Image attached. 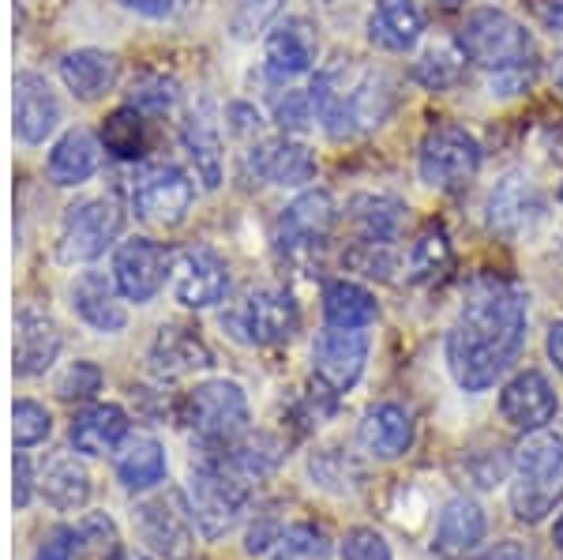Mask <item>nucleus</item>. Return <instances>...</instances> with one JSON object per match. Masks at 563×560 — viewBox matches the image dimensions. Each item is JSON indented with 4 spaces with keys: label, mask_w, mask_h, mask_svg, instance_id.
<instances>
[{
    "label": "nucleus",
    "mask_w": 563,
    "mask_h": 560,
    "mask_svg": "<svg viewBox=\"0 0 563 560\" xmlns=\"http://www.w3.org/2000/svg\"><path fill=\"white\" fill-rule=\"evenodd\" d=\"M526 342V297L511 283L477 278L448 336V369L462 392H488Z\"/></svg>",
    "instance_id": "nucleus-1"
},
{
    "label": "nucleus",
    "mask_w": 563,
    "mask_h": 560,
    "mask_svg": "<svg viewBox=\"0 0 563 560\" xmlns=\"http://www.w3.org/2000/svg\"><path fill=\"white\" fill-rule=\"evenodd\" d=\"M308 95H312L316 121L334 140L376 129L395 110V90H390V79L384 72L361 68L357 61L346 57L334 61L331 68H323L316 76V84L308 87Z\"/></svg>",
    "instance_id": "nucleus-2"
},
{
    "label": "nucleus",
    "mask_w": 563,
    "mask_h": 560,
    "mask_svg": "<svg viewBox=\"0 0 563 560\" xmlns=\"http://www.w3.org/2000/svg\"><path fill=\"white\" fill-rule=\"evenodd\" d=\"M563 501V437L538 429L515 455L511 508L522 523H541Z\"/></svg>",
    "instance_id": "nucleus-3"
},
{
    "label": "nucleus",
    "mask_w": 563,
    "mask_h": 560,
    "mask_svg": "<svg viewBox=\"0 0 563 560\" xmlns=\"http://www.w3.org/2000/svg\"><path fill=\"white\" fill-rule=\"evenodd\" d=\"M252 501L249 477H241L225 459H207V463L192 466L185 485V504L192 516L196 530L207 541L225 538L244 519Z\"/></svg>",
    "instance_id": "nucleus-4"
},
{
    "label": "nucleus",
    "mask_w": 563,
    "mask_h": 560,
    "mask_svg": "<svg viewBox=\"0 0 563 560\" xmlns=\"http://www.w3.org/2000/svg\"><path fill=\"white\" fill-rule=\"evenodd\" d=\"M459 53L466 61H474L477 68H488V72H496L499 79L519 84L522 68H530V61H533V39H530V31H526L519 20H511L507 12L481 8V12H470L466 23H462Z\"/></svg>",
    "instance_id": "nucleus-5"
},
{
    "label": "nucleus",
    "mask_w": 563,
    "mask_h": 560,
    "mask_svg": "<svg viewBox=\"0 0 563 560\" xmlns=\"http://www.w3.org/2000/svg\"><path fill=\"white\" fill-rule=\"evenodd\" d=\"M222 328L241 347H278L301 328V309L286 290H249L222 312Z\"/></svg>",
    "instance_id": "nucleus-6"
},
{
    "label": "nucleus",
    "mask_w": 563,
    "mask_h": 560,
    "mask_svg": "<svg viewBox=\"0 0 563 560\" xmlns=\"http://www.w3.org/2000/svg\"><path fill=\"white\" fill-rule=\"evenodd\" d=\"M185 421L203 444L230 448L249 432V399L233 381H207L188 395Z\"/></svg>",
    "instance_id": "nucleus-7"
},
{
    "label": "nucleus",
    "mask_w": 563,
    "mask_h": 560,
    "mask_svg": "<svg viewBox=\"0 0 563 560\" xmlns=\"http://www.w3.org/2000/svg\"><path fill=\"white\" fill-rule=\"evenodd\" d=\"M421 180L443 193L470 185L481 169V143L459 124H435L421 143V158H417Z\"/></svg>",
    "instance_id": "nucleus-8"
},
{
    "label": "nucleus",
    "mask_w": 563,
    "mask_h": 560,
    "mask_svg": "<svg viewBox=\"0 0 563 560\" xmlns=\"http://www.w3.org/2000/svg\"><path fill=\"white\" fill-rule=\"evenodd\" d=\"M121 211L113 200H84L71 204L60 219V238H57V256L60 264H90L121 238Z\"/></svg>",
    "instance_id": "nucleus-9"
},
{
    "label": "nucleus",
    "mask_w": 563,
    "mask_h": 560,
    "mask_svg": "<svg viewBox=\"0 0 563 560\" xmlns=\"http://www.w3.org/2000/svg\"><path fill=\"white\" fill-rule=\"evenodd\" d=\"M192 180L174 162H154V166L140 169V177L132 180V207L143 222L151 226H180L188 219V207H192Z\"/></svg>",
    "instance_id": "nucleus-10"
},
{
    "label": "nucleus",
    "mask_w": 563,
    "mask_h": 560,
    "mask_svg": "<svg viewBox=\"0 0 563 560\" xmlns=\"http://www.w3.org/2000/svg\"><path fill=\"white\" fill-rule=\"evenodd\" d=\"M334 219H339V211H334L331 193L312 188V193L297 196L278 219L282 256L294 260V264H308L312 256H320L327 238H331V230H334Z\"/></svg>",
    "instance_id": "nucleus-11"
},
{
    "label": "nucleus",
    "mask_w": 563,
    "mask_h": 560,
    "mask_svg": "<svg viewBox=\"0 0 563 560\" xmlns=\"http://www.w3.org/2000/svg\"><path fill=\"white\" fill-rule=\"evenodd\" d=\"M135 535L143 538V546L151 549L154 557L162 560H192L196 549V535H192V516L188 508L180 512V504L174 496H151V501H140L132 512Z\"/></svg>",
    "instance_id": "nucleus-12"
},
{
    "label": "nucleus",
    "mask_w": 563,
    "mask_h": 560,
    "mask_svg": "<svg viewBox=\"0 0 563 560\" xmlns=\"http://www.w3.org/2000/svg\"><path fill=\"white\" fill-rule=\"evenodd\" d=\"M368 361V336L357 328H331L312 347V373L327 395H346Z\"/></svg>",
    "instance_id": "nucleus-13"
},
{
    "label": "nucleus",
    "mask_w": 563,
    "mask_h": 560,
    "mask_svg": "<svg viewBox=\"0 0 563 560\" xmlns=\"http://www.w3.org/2000/svg\"><path fill=\"white\" fill-rule=\"evenodd\" d=\"M166 271H169V252L151 238L121 241L113 252V283L124 301L147 305L166 286Z\"/></svg>",
    "instance_id": "nucleus-14"
},
{
    "label": "nucleus",
    "mask_w": 563,
    "mask_h": 560,
    "mask_svg": "<svg viewBox=\"0 0 563 560\" xmlns=\"http://www.w3.org/2000/svg\"><path fill=\"white\" fill-rule=\"evenodd\" d=\"M230 290V267L214 249L192 245L180 252L177 275H174V297L185 309H211Z\"/></svg>",
    "instance_id": "nucleus-15"
},
{
    "label": "nucleus",
    "mask_w": 563,
    "mask_h": 560,
    "mask_svg": "<svg viewBox=\"0 0 563 560\" xmlns=\"http://www.w3.org/2000/svg\"><path fill=\"white\" fill-rule=\"evenodd\" d=\"M60 121V102L42 76L20 72L12 84V124L23 143H45Z\"/></svg>",
    "instance_id": "nucleus-16"
},
{
    "label": "nucleus",
    "mask_w": 563,
    "mask_h": 560,
    "mask_svg": "<svg viewBox=\"0 0 563 560\" xmlns=\"http://www.w3.org/2000/svg\"><path fill=\"white\" fill-rule=\"evenodd\" d=\"M60 354V328L49 312L42 309H20L15 316V350H12V373L20 381L42 376L45 369Z\"/></svg>",
    "instance_id": "nucleus-17"
},
{
    "label": "nucleus",
    "mask_w": 563,
    "mask_h": 560,
    "mask_svg": "<svg viewBox=\"0 0 563 560\" xmlns=\"http://www.w3.org/2000/svg\"><path fill=\"white\" fill-rule=\"evenodd\" d=\"M499 414H504L507 426L522 432H538L549 426L552 414H556V392H552L549 376L538 373V369H526V373L515 376L499 395Z\"/></svg>",
    "instance_id": "nucleus-18"
},
{
    "label": "nucleus",
    "mask_w": 563,
    "mask_h": 560,
    "mask_svg": "<svg viewBox=\"0 0 563 560\" xmlns=\"http://www.w3.org/2000/svg\"><path fill=\"white\" fill-rule=\"evenodd\" d=\"M316 53H320V42H316V31L305 20L278 23L275 31L267 34V45H263L267 79L286 84V79L305 76V72L316 65Z\"/></svg>",
    "instance_id": "nucleus-19"
},
{
    "label": "nucleus",
    "mask_w": 563,
    "mask_h": 560,
    "mask_svg": "<svg viewBox=\"0 0 563 560\" xmlns=\"http://www.w3.org/2000/svg\"><path fill=\"white\" fill-rule=\"evenodd\" d=\"M71 312L87 323V328L102 331V336H117L129 323V312L121 305V290H117L113 278H106L102 271H84V275L71 283Z\"/></svg>",
    "instance_id": "nucleus-20"
},
{
    "label": "nucleus",
    "mask_w": 563,
    "mask_h": 560,
    "mask_svg": "<svg viewBox=\"0 0 563 560\" xmlns=\"http://www.w3.org/2000/svg\"><path fill=\"white\" fill-rule=\"evenodd\" d=\"M249 169L271 185H305L316 177V158L305 143L294 140H263L249 151Z\"/></svg>",
    "instance_id": "nucleus-21"
},
{
    "label": "nucleus",
    "mask_w": 563,
    "mask_h": 560,
    "mask_svg": "<svg viewBox=\"0 0 563 560\" xmlns=\"http://www.w3.org/2000/svg\"><path fill=\"white\" fill-rule=\"evenodd\" d=\"M361 448L368 451V455L376 459H398L406 455L413 444V418L406 406L398 403H379L372 406V410L361 418Z\"/></svg>",
    "instance_id": "nucleus-22"
},
{
    "label": "nucleus",
    "mask_w": 563,
    "mask_h": 560,
    "mask_svg": "<svg viewBox=\"0 0 563 560\" xmlns=\"http://www.w3.org/2000/svg\"><path fill=\"white\" fill-rule=\"evenodd\" d=\"M68 440L79 455H109L129 440V414L113 403L87 406L84 414H76L68 429Z\"/></svg>",
    "instance_id": "nucleus-23"
},
{
    "label": "nucleus",
    "mask_w": 563,
    "mask_h": 560,
    "mask_svg": "<svg viewBox=\"0 0 563 560\" xmlns=\"http://www.w3.org/2000/svg\"><path fill=\"white\" fill-rule=\"evenodd\" d=\"M147 358L158 376H188V373H196V369L211 365V350L203 347V339H199L192 328H180V323L158 328Z\"/></svg>",
    "instance_id": "nucleus-24"
},
{
    "label": "nucleus",
    "mask_w": 563,
    "mask_h": 560,
    "mask_svg": "<svg viewBox=\"0 0 563 560\" xmlns=\"http://www.w3.org/2000/svg\"><path fill=\"white\" fill-rule=\"evenodd\" d=\"M485 512H481L477 501H466V496H455L448 508L440 512V523H435V541L432 549L440 557H466L485 541Z\"/></svg>",
    "instance_id": "nucleus-25"
},
{
    "label": "nucleus",
    "mask_w": 563,
    "mask_h": 560,
    "mask_svg": "<svg viewBox=\"0 0 563 560\" xmlns=\"http://www.w3.org/2000/svg\"><path fill=\"white\" fill-rule=\"evenodd\" d=\"M38 496L53 512H84L90 504V474L76 455L45 459L38 474Z\"/></svg>",
    "instance_id": "nucleus-26"
},
{
    "label": "nucleus",
    "mask_w": 563,
    "mask_h": 560,
    "mask_svg": "<svg viewBox=\"0 0 563 560\" xmlns=\"http://www.w3.org/2000/svg\"><path fill=\"white\" fill-rule=\"evenodd\" d=\"M421 31H424V15L413 0H379L368 15L372 45H379V50H387V53L413 50Z\"/></svg>",
    "instance_id": "nucleus-27"
},
{
    "label": "nucleus",
    "mask_w": 563,
    "mask_h": 560,
    "mask_svg": "<svg viewBox=\"0 0 563 560\" xmlns=\"http://www.w3.org/2000/svg\"><path fill=\"white\" fill-rule=\"evenodd\" d=\"M169 463H166V448L158 444L147 432H135V437L124 440L117 448V477L129 493H147L166 477Z\"/></svg>",
    "instance_id": "nucleus-28"
},
{
    "label": "nucleus",
    "mask_w": 563,
    "mask_h": 560,
    "mask_svg": "<svg viewBox=\"0 0 563 560\" xmlns=\"http://www.w3.org/2000/svg\"><path fill=\"white\" fill-rule=\"evenodd\" d=\"M180 140H185V151L192 158L196 177L203 180V188L222 185V132L214 124L211 106H199V110L188 113Z\"/></svg>",
    "instance_id": "nucleus-29"
},
{
    "label": "nucleus",
    "mask_w": 563,
    "mask_h": 560,
    "mask_svg": "<svg viewBox=\"0 0 563 560\" xmlns=\"http://www.w3.org/2000/svg\"><path fill=\"white\" fill-rule=\"evenodd\" d=\"M350 222H353V230L361 233V241L390 245V241L402 238L406 204L395 200V196H384V193H361L350 200Z\"/></svg>",
    "instance_id": "nucleus-30"
},
{
    "label": "nucleus",
    "mask_w": 563,
    "mask_h": 560,
    "mask_svg": "<svg viewBox=\"0 0 563 560\" xmlns=\"http://www.w3.org/2000/svg\"><path fill=\"white\" fill-rule=\"evenodd\" d=\"M45 169H49L53 185H60V188H76V185H84V180H90V177H95V169H98L95 135L84 132V129L65 132L57 143H53Z\"/></svg>",
    "instance_id": "nucleus-31"
},
{
    "label": "nucleus",
    "mask_w": 563,
    "mask_h": 560,
    "mask_svg": "<svg viewBox=\"0 0 563 560\" xmlns=\"http://www.w3.org/2000/svg\"><path fill=\"white\" fill-rule=\"evenodd\" d=\"M60 79L79 102H95L117 84V57L102 50H76L60 61Z\"/></svg>",
    "instance_id": "nucleus-32"
},
{
    "label": "nucleus",
    "mask_w": 563,
    "mask_h": 560,
    "mask_svg": "<svg viewBox=\"0 0 563 560\" xmlns=\"http://www.w3.org/2000/svg\"><path fill=\"white\" fill-rule=\"evenodd\" d=\"M538 215H541V196L522 177H507L493 193V200H488V222L504 233L530 230Z\"/></svg>",
    "instance_id": "nucleus-33"
},
{
    "label": "nucleus",
    "mask_w": 563,
    "mask_h": 560,
    "mask_svg": "<svg viewBox=\"0 0 563 560\" xmlns=\"http://www.w3.org/2000/svg\"><path fill=\"white\" fill-rule=\"evenodd\" d=\"M376 297H372L361 283H327L323 290V316L331 328H357L365 331L372 320H376Z\"/></svg>",
    "instance_id": "nucleus-34"
},
{
    "label": "nucleus",
    "mask_w": 563,
    "mask_h": 560,
    "mask_svg": "<svg viewBox=\"0 0 563 560\" xmlns=\"http://www.w3.org/2000/svg\"><path fill=\"white\" fill-rule=\"evenodd\" d=\"M451 264H455V249H451L448 230L440 222L424 226L410 249V278L413 283H440Z\"/></svg>",
    "instance_id": "nucleus-35"
},
{
    "label": "nucleus",
    "mask_w": 563,
    "mask_h": 560,
    "mask_svg": "<svg viewBox=\"0 0 563 560\" xmlns=\"http://www.w3.org/2000/svg\"><path fill=\"white\" fill-rule=\"evenodd\" d=\"M267 560H331V538L316 523H294L282 527Z\"/></svg>",
    "instance_id": "nucleus-36"
},
{
    "label": "nucleus",
    "mask_w": 563,
    "mask_h": 560,
    "mask_svg": "<svg viewBox=\"0 0 563 560\" xmlns=\"http://www.w3.org/2000/svg\"><path fill=\"white\" fill-rule=\"evenodd\" d=\"M225 451V463L233 466L241 477H263V474H271L278 466V459H282V444L278 440H271V437H241V440H233L230 448H222Z\"/></svg>",
    "instance_id": "nucleus-37"
},
{
    "label": "nucleus",
    "mask_w": 563,
    "mask_h": 560,
    "mask_svg": "<svg viewBox=\"0 0 563 560\" xmlns=\"http://www.w3.org/2000/svg\"><path fill=\"white\" fill-rule=\"evenodd\" d=\"M102 143L109 155L117 158H140L143 155V121L135 113V106L109 113V121L102 124Z\"/></svg>",
    "instance_id": "nucleus-38"
},
{
    "label": "nucleus",
    "mask_w": 563,
    "mask_h": 560,
    "mask_svg": "<svg viewBox=\"0 0 563 560\" xmlns=\"http://www.w3.org/2000/svg\"><path fill=\"white\" fill-rule=\"evenodd\" d=\"M53 432V418L42 403L34 399H20L12 406V440L15 448L26 451V448H38L45 437Z\"/></svg>",
    "instance_id": "nucleus-39"
},
{
    "label": "nucleus",
    "mask_w": 563,
    "mask_h": 560,
    "mask_svg": "<svg viewBox=\"0 0 563 560\" xmlns=\"http://www.w3.org/2000/svg\"><path fill=\"white\" fill-rule=\"evenodd\" d=\"M98 392H102V369L95 361H71L65 373L57 376V395L65 403H84Z\"/></svg>",
    "instance_id": "nucleus-40"
},
{
    "label": "nucleus",
    "mask_w": 563,
    "mask_h": 560,
    "mask_svg": "<svg viewBox=\"0 0 563 560\" xmlns=\"http://www.w3.org/2000/svg\"><path fill=\"white\" fill-rule=\"evenodd\" d=\"M459 72H462V61L451 50H429L421 61H417L413 76L429 90H448L459 84Z\"/></svg>",
    "instance_id": "nucleus-41"
},
{
    "label": "nucleus",
    "mask_w": 563,
    "mask_h": 560,
    "mask_svg": "<svg viewBox=\"0 0 563 560\" xmlns=\"http://www.w3.org/2000/svg\"><path fill=\"white\" fill-rule=\"evenodd\" d=\"M177 102V84L166 76H140L132 84V106L135 110H151V113H162Z\"/></svg>",
    "instance_id": "nucleus-42"
},
{
    "label": "nucleus",
    "mask_w": 563,
    "mask_h": 560,
    "mask_svg": "<svg viewBox=\"0 0 563 560\" xmlns=\"http://www.w3.org/2000/svg\"><path fill=\"white\" fill-rule=\"evenodd\" d=\"M346 264L361 275H372V278H387L395 271V252L390 245H379V241H357L350 252H346Z\"/></svg>",
    "instance_id": "nucleus-43"
},
{
    "label": "nucleus",
    "mask_w": 563,
    "mask_h": 560,
    "mask_svg": "<svg viewBox=\"0 0 563 560\" xmlns=\"http://www.w3.org/2000/svg\"><path fill=\"white\" fill-rule=\"evenodd\" d=\"M342 560H395V557H390V546L379 530L353 527L342 538Z\"/></svg>",
    "instance_id": "nucleus-44"
},
{
    "label": "nucleus",
    "mask_w": 563,
    "mask_h": 560,
    "mask_svg": "<svg viewBox=\"0 0 563 560\" xmlns=\"http://www.w3.org/2000/svg\"><path fill=\"white\" fill-rule=\"evenodd\" d=\"M275 117L286 132H305L308 124L316 121V110H312V95H301V90H286V98L275 102Z\"/></svg>",
    "instance_id": "nucleus-45"
},
{
    "label": "nucleus",
    "mask_w": 563,
    "mask_h": 560,
    "mask_svg": "<svg viewBox=\"0 0 563 560\" xmlns=\"http://www.w3.org/2000/svg\"><path fill=\"white\" fill-rule=\"evenodd\" d=\"M79 546H84V535L76 527H53L49 535L38 541L31 560H76Z\"/></svg>",
    "instance_id": "nucleus-46"
},
{
    "label": "nucleus",
    "mask_w": 563,
    "mask_h": 560,
    "mask_svg": "<svg viewBox=\"0 0 563 560\" xmlns=\"http://www.w3.org/2000/svg\"><path fill=\"white\" fill-rule=\"evenodd\" d=\"M282 0H241L238 4V20H233V26H238L241 39H249V34L263 31L271 20L278 15Z\"/></svg>",
    "instance_id": "nucleus-47"
},
{
    "label": "nucleus",
    "mask_w": 563,
    "mask_h": 560,
    "mask_svg": "<svg viewBox=\"0 0 563 560\" xmlns=\"http://www.w3.org/2000/svg\"><path fill=\"white\" fill-rule=\"evenodd\" d=\"M353 463L346 455H342L339 448H327L320 455H312V477L323 485V490H339L334 482H342V477H353Z\"/></svg>",
    "instance_id": "nucleus-48"
},
{
    "label": "nucleus",
    "mask_w": 563,
    "mask_h": 560,
    "mask_svg": "<svg viewBox=\"0 0 563 560\" xmlns=\"http://www.w3.org/2000/svg\"><path fill=\"white\" fill-rule=\"evenodd\" d=\"M129 12L143 15V20H174L188 0H121Z\"/></svg>",
    "instance_id": "nucleus-49"
},
{
    "label": "nucleus",
    "mask_w": 563,
    "mask_h": 560,
    "mask_svg": "<svg viewBox=\"0 0 563 560\" xmlns=\"http://www.w3.org/2000/svg\"><path fill=\"white\" fill-rule=\"evenodd\" d=\"M34 471H31V459L23 455V451H15V485H12V501H15V508H26L31 504V496H34Z\"/></svg>",
    "instance_id": "nucleus-50"
},
{
    "label": "nucleus",
    "mask_w": 563,
    "mask_h": 560,
    "mask_svg": "<svg viewBox=\"0 0 563 560\" xmlns=\"http://www.w3.org/2000/svg\"><path fill=\"white\" fill-rule=\"evenodd\" d=\"M477 560H533V553L522 546V541H496V546L485 549Z\"/></svg>",
    "instance_id": "nucleus-51"
},
{
    "label": "nucleus",
    "mask_w": 563,
    "mask_h": 560,
    "mask_svg": "<svg viewBox=\"0 0 563 560\" xmlns=\"http://www.w3.org/2000/svg\"><path fill=\"white\" fill-rule=\"evenodd\" d=\"M533 12L544 26L552 31H563V0H533Z\"/></svg>",
    "instance_id": "nucleus-52"
},
{
    "label": "nucleus",
    "mask_w": 563,
    "mask_h": 560,
    "mask_svg": "<svg viewBox=\"0 0 563 560\" xmlns=\"http://www.w3.org/2000/svg\"><path fill=\"white\" fill-rule=\"evenodd\" d=\"M549 358L556 361V369H563V320L549 328Z\"/></svg>",
    "instance_id": "nucleus-53"
},
{
    "label": "nucleus",
    "mask_w": 563,
    "mask_h": 560,
    "mask_svg": "<svg viewBox=\"0 0 563 560\" xmlns=\"http://www.w3.org/2000/svg\"><path fill=\"white\" fill-rule=\"evenodd\" d=\"M552 541H556V549L563 553V516L556 519V527H552Z\"/></svg>",
    "instance_id": "nucleus-54"
},
{
    "label": "nucleus",
    "mask_w": 563,
    "mask_h": 560,
    "mask_svg": "<svg viewBox=\"0 0 563 560\" xmlns=\"http://www.w3.org/2000/svg\"><path fill=\"white\" fill-rule=\"evenodd\" d=\"M435 4H443V8H455V4H462V0H435Z\"/></svg>",
    "instance_id": "nucleus-55"
},
{
    "label": "nucleus",
    "mask_w": 563,
    "mask_h": 560,
    "mask_svg": "<svg viewBox=\"0 0 563 560\" xmlns=\"http://www.w3.org/2000/svg\"><path fill=\"white\" fill-rule=\"evenodd\" d=\"M556 79H560V87H563V61H560V72H556Z\"/></svg>",
    "instance_id": "nucleus-56"
},
{
    "label": "nucleus",
    "mask_w": 563,
    "mask_h": 560,
    "mask_svg": "<svg viewBox=\"0 0 563 560\" xmlns=\"http://www.w3.org/2000/svg\"><path fill=\"white\" fill-rule=\"evenodd\" d=\"M560 204H563V185H560Z\"/></svg>",
    "instance_id": "nucleus-57"
}]
</instances>
